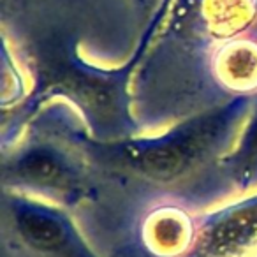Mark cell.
Here are the masks:
<instances>
[{"label":"cell","instance_id":"1","mask_svg":"<svg viewBox=\"0 0 257 257\" xmlns=\"http://www.w3.org/2000/svg\"><path fill=\"white\" fill-rule=\"evenodd\" d=\"M171 0L147 23L141 43L131 60L120 67H99L81 57L79 37L65 30H51L27 41L22 46L30 92L20 107L11 111V121L4 125V143L11 141L39 111L62 102L74 114L95 141H121L140 136L141 125L133 113L131 79L154 44Z\"/></svg>","mask_w":257,"mask_h":257},{"label":"cell","instance_id":"2","mask_svg":"<svg viewBox=\"0 0 257 257\" xmlns=\"http://www.w3.org/2000/svg\"><path fill=\"white\" fill-rule=\"evenodd\" d=\"M250 104L252 95H231L161 134L111 143L92 140L81 125L76 141L97 175L152 187L182 201L183 190H194L201 180L211 178L218 187V162L234 145Z\"/></svg>","mask_w":257,"mask_h":257},{"label":"cell","instance_id":"3","mask_svg":"<svg viewBox=\"0 0 257 257\" xmlns=\"http://www.w3.org/2000/svg\"><path fill=\"white\" fill-rule=\"evenodd\" d=\"M2 190L74 210L99 196L97 171L76 141V127L48 106L2 145Z\"/></svg>","mask_w":257,"mask_h":257},{"label":"cell","instance_id":"4","mask_svg":"<svg viewBox=\"0 0 257 257\" xmlns=\"http://www.w3.org/2000/svg\"><path fill=\"white\" fill-rule=\"evenodd\" d=\"M2 248L11 257H100L71 210L2 190Z\"/></svg>","mask_w":257,"mask_h":257},{"label":"cell","instance_id":"5","mask_svg":"<svg viewBox=\"0 0 257 257\" xmlns=\"http://www.w3.org/2000/svg\"><path fill=\"white\" fill-rule=\"evenodd\" d=\"M189 257H257V189L199 215Z\"/></svg>","mask_w":257,"mask_h":257},{"label":"cell","instance_id":"6","mask_svg":"<svg viewBox=\"0 0 257 257\" xmlns=\"http://www.w3.org/2000/svg\"><path fill=\"white\" fill-rule=\"evenodd\" d=\"M199 215L192 213L187 203L166 197L145 211L138 222V245L148 257H189L196 241Z\"/></svg>","mask_w":257,"mask_h":257},{"label":"cell","instance_id":"7","mask_svg":"<svg viewBox=\"0 0 257 257\" xmlns=\"http://www.w3.org/2000/svg\"><path fill=\"white\" fill-rule=\"evenodd\" d=\"M218 185L245 196L257 189V92L231 150L218 162Z\"/></svg>","mask_w":257,"mask_h":257},{"label":"cell","instance_id":"8","mask_svg":"<svg viewBox=\"0 0 257 257\" xmlns=\"http://www.w3.org/2000/svg\"><path fill=\"white\" fill-rule=\"evenodd\" d=\"M210 72L218 86L231 95L257 92V41L234 39L220 44L210 57Z\"/></svg>","mask_w":257,"mask_h":257},{"label":"cell","instance_id":"9","mask_svg":"<svg viewBox=\"0 0 257 257\" xmlns=\"http://www.w3.org/2000/svg\"><path fill=\"white\" fill-rule=\"evenodd\" d=\"M25 74L18 67L15 57L9 51L6 36L2 34V111L16 109L29 95L25 86Z\"/></svg>","mask_w":257,"mask_h":257},{"label":"cell","instance_id":"10","mask_svg":"<svg viewBox=\"0 0 257 257\" xmlns=\"http://www.w3.org/2000/svg\"><path fill=\"white\" fill-rule=\"evenodd\" d=\"M168 0H131V4L134 6L138 15L147 18V23H150V20L157 15V11Z\"/></svg>","mask_w":257,"mask_h":257}]
</instances>
